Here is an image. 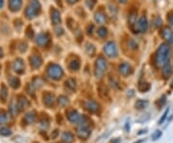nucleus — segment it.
<instances>
[{
    "instance_id": "obj_31",
    "label": "nucleus",
    "mask_w": 173,
    "mask_h": 143,
    "mask_svg": "<svg viewBox=\"0 0 173 143\" xmlns=\"http://www.w3.org/2000/svg\"><path fill=\"white\" fill-rule=\"evenodd\" d=\"M160 101H161V104H160V108H161V107H162V106L165 104V95L162 97V99L160 100Z\"/></svg>"
},
{
    "instance_id": "obj_22",
    "label": "nucleus",
    "mask_w": 173,
    "mask_h": 143,
    "mask_svg": "<svg viewBox=\"0 0 173 143\" xmlns=\"http://www.w3.org/2000/svg\"><path fill=\"white\" fill-rule=\"evenodd\" d=\"M9 120V117H8V114L6 113H0V124H4L6 123L7 121Z\"/></svg>"
},
{
    "instance_id": "obj_34",
    "label": "nucleus",
    "mask_w": 173,
    "mask_h": 143,
    "mask_svg": "<svg viewBox=\"0 0 173 143\" xmlns=\"http://www.w3.org/2000/svg\"><path fill=\"white\" fill-rule=\"evenodd\" d=\"M69 1L70 2V3H74V2H76L77 0H69Z\"/></svg>"
},
{
    "instance_id": "obj_30",
    "label": "nucleus",
    "mask_w": 173,
    "mask_h": 143,
    "mask_svg": "<svg viewBox=\"0 0 173 143\" xmlns=\"http://www.w3.org/2000/svg\"><path fill=\"white\" fill-rule=\"evenodd\" d=\"M168 22H169V24L173 27V12H171V13L168 14Z\"/></svg>"
},
{
    "instance_id": "obj_4",
    "label": "nucleus",
    "mask_w": 173,
    "mask_h": 143,
    "mask_svg": "<svg viewBox=\"0 0 173 143\" xmlns=\"http://www.w3.org/2000/svg\"><path fill=\"white\" fill-rule=\"evenodd\" d=\"M77 135L82 139H87L91 135L90 126H82L79 125V128L77 129Z\"/></svg>"
},
{
    "instance_id": "obj_14",
    "label": "nucleus",
    "mask_w": 173,
    "mask_h": 143,
    "mask_svg": "<svg viewBox=\"0 0 173 143\" xmlns=\"http://www.w3.org/2000/svg\"><path fill=\"white\" fill-rule=\"evenodd\" d=\"M119 68H120L119 71H120V73H121L123 76L129 75V73L131 72V66L129 65H127V63H123V65H120Z\"/></svg>"
},
{
    "instance_id": "obj_38",
    "label": "nucleus",
    "mask_w": 173,
    "mask_h": 143,
    "mask_svg": "<svg viewBox=\"0 0 173 143\" xmlns=\"http://www.w3.org/2000/svg\"><path fill=\"white\" fill-rule=\"evenodd\" d=\"M171 87H173V82L171 83Z\"/></svg>"
},
{
    "instance_id": "obj_12",
    "label": "nucleus",
    "mask_w": 173,
    "mask_h": 143,
    "mask_svg": "<svg viewBox=\"0 0 173 143\" xmlns=\"http://www.w3.org/2000/svg\"><path fill=\"white\" fill-rule=\"evenodd\" d=\"M21 4V0H10V7H11L12 11H18Z\"/></svg>"
},
{
    "instance_id": "obj_27",
    "label": "nucleus",
    "mask_w": 173,
    "mask_h": 143,
    "mask_svg": "<svg viewBox=\"0 0 173 143\" xmlns=\"http://www.w3.org/2000/svg\"><path fill=\"white\" fill-rule=\"evenodd\" d=\"M161 136H162V131L157 130V131H155V133L152 135V139L157 140V139H159Z\"/></svg>"
},
{
    "instance_id": "obj_24",
    "label": "nucleus",
    "mask_w": 173,
    "mask_h": 143,
    "mask_svg": "<svg viewBox=\"0 0 173 143\" xmlns=\"http://www.w3.org/2000/svg\"><path fill=\"white\" fill-rule=\"evenodd\" d=\"M7 88L5 87V86H2L1 87V92H0V97H1V99H2V101L4 102L5 100H6V98H7Z\"/></svg>"
},
{
    "instance_id": "obj_28",
    "label": "nucleus",
    "mask_w": 173,
    "mask_h": 143,
    "mask_svg": "<svg viewBox=\"0 0 173 143\" xmlns=\"http://www.w3.org/2000/svg\"><path fill=\"white\" fill-rule=\"evenodd\" d=\"M168 113H169V109L167 108L166 110H165V112L164 113V114H162V116L161 117V119L159 120V124H162V122L165 120V118H166V116H167V114H168Z\"/></svg>"
},
{
    "instance_id": "obj_26",
    "label": "nucleus",
    "mask_w": 173,
    "mask_h": 143,
    "mask_svg": "<svg viewBox=\"0 0 173 143\" xmlns=\"http://www.w3.org/2000/svg\"><path fill=\"white\" fill-rule=\"evenodd\" d=\"M0 134H1L2 135H4V136H8V135H10L12 134V132L10 131V129H8V128H1L0 129Z\"/></svg>"
},
{
    "instance_id": "obj_13",
    "label": "nucleus",
    "mask_w": 173,
    "mask_h": 143,
    "mask_svg": "<svg viewBox=\"0 0 173 143\" xmlns=\"http://www.w3.org/2000/svg\"><path fill=\"white\" fill-rule=\"evenodd\" d=\"M162 38L167 40H169L172 37H173V33H172V31L170 30V28L168 27H165L164 30L162 31Z\"/></svg>"
},
{
    "instance_id": "obj_29",
    "label": "nucleus",
    "mask_w": 173,
    "mask_h": 143,
    "mask_svg": "<svg viewBox=\"0 0 173 143\" xmlns=\"http://www.w3.org/2000/svg\"><path fill=\"white\" fill-rule=\"evenodd\" d=\"M54 15L52 17V19L54 20V22H56V23H58L59 21L61 20V18H60V15H59V13L57 12V11H54Z\"/></svg>"
},
{
    "instance_id": "obj_11",
    "label": "nucleus",
    "mask_w": 173,
    "mask_h": 143,
    "mask_svg": "<svg viewBox=\"0 0 173 143\" xmlns=\"http://www.w3.org/2000/svg\"><path fill=\"white\" fill-rule=\"evenodd\" d=\"M172 72H173L172 66L170 65L169 62H167L166 65L162 67V76H164L165 78H168L169 76H171Z\"/></svg>"
},
{
    "instance_id": "obj_32",
    "label": "nucleus",
    "mask_w": 173,
    "mask_h": 143,
    "mask_svg": "<svg viewBox=\"0 0 173 143\" xmlns=\"http://www.w3.org/2000/svg\"><path fill=\"white\" fill-rule=\"evenodd\" d=\"M125 128H126V131H127V132H129L130 126H129V124H128V123H126V125H125Z\"/></svg>"
},
{
    "instance_id": "obj_17",
    "label": "nucleus",
    "mask_w": 173,
    "mask_h": 143,
    "mask_svg": "<svg viewBox=\"0 0 173 143\" xmlns=\"http://www.w3.org/2000/svg\"><path fill=\"white\" fill-rule=\"evenodd\" d=\"M31 65H33V67L38 68L41 65V59L39 56H33L31 58Z\"/></svg>"
},
{
    "instance_id": "obj_36",
    "label": "nucleus",
    "mask_w": 173,
    "mask_h": 143,
    "mask_svg": "<svg viewBox=\"0 0 173 143\" xmlns=\"http://www.w3.org/2000/svg\"><path fill=\"white\" fill-rule=\"evenodd\" d=\"M2 54H3V53H2L1 49H0V58H1V57H2Z\"/></svg>"
},
{
    "instance_id": "obj_35",
    "label": "nucleus",
    "mask_w": 173,
    "mask_h": 143,
    "mask_svg": "<svg viewBox=\"0 0 173 143\" xmlns=\"http://www.w3.org/2000/svg\"><path fill=\"white\" fill-rule=\"evenodd\" d=\"M119 141H120V140H119V139H117V140H115V141H114H114H113V143H119Z\"/></svg>"
},
{
    "instance_id": "obj_9",
    "label": "nucleus",
    "mask_w": 173,
    "mask_h": 143,
    "mask_svg": "<svg viewBox=\"0 0 173 143\" xmlns=\"http://www.w3.org/2000/svg\"><path fill=\"white\" fill-rule=\"evenodd\" d=\"M147 26H148V22H147V18L145 17H143L139 20V23H138V28L140 32H145L146 29H147Z\"/></svg>"
},
{
    "instance_id": "obj_37",
    "label": "nucleus",
    "mask_w": 173,
    "mask_h": 143,
    "mask_svg": "<svg viewBox=\"0 0 173 143\" xmlns=\"http://www.w3.org/2000/svg\"><path fill=\"white\" fill-rule=\"evenodd\" d=\"M120 1H122V2H125V1H126V0H120Z\"/></svg>"
},
{
    "instance_id": "obj_18",
    "label": "nucleus",
    "mask_w": 173,
    "mask_h": 143,
    "mask_svg": "<svg viewBox=\"0 0 173 143\" xmlns=\"http://www.w3.org/2000/svg\"><path fill=\"white\" fill-rule=\"evenodd\" d=\"M36 119V113L35 112H30L25 115V122H27L28 124L33 123Z\"/></svg>"
},
{
    "instance_id": "obj_1",
    "label": "nucleus",
    "mask_w": 173,
    "mask_h": 143,
    "mask_svg": "<svg viewBox=\"0 0 173 143\" xmlns=\"http://www.w3.org/2000/svg\"><path fill=\"white\" fill-rule=\"evenodd\" d=\"M171 56V49L170 46L167 43H162L155 55V63L158 67H164L169 61Z\"/></svg>"
},
{
    "instance_id": "obj_3",
    "label": "nucleus",
    "mask_w": 173,
    "mask_h": 143,
    "mask_svg": "<svg viewBox=\"0 0 173 143\" xmlns=\"http://www.w3.org/2000/svg\"><path fill=\"white\" fill-rule=\"evenodd\" d=\"M107 67V63L104 61L103 58H99L96 62V69H95V76L96 78H101V76L104 74L105 69Z\"/></svg>"
},
{
    "instance_id": "obj_5",
    "label": "nucleus",
    "mask_w": 173,
    "mask_h": 143,
    "mask_svg": "<svg viewBox=\"0 0 173 143\" xmlns=\"http://www.w3.org/2000/svg\"><path fill=\"white\" fill-rule=\"evenodd\" d=\"M104 51L109 57H115L117 56V46H115L114 42H108V43L105 45Z\"/></svg>"
},
{
    "instance_id": "obj_2",
    "label": "nucleus",
    "mask_w": 173,
    "mask_h": 143,
    "mask_svg": "<svg viewBox=\"0 0 173 143\" xmlns=\"http://www.w3.org/2000/svg\"><path fill=\"white\" fill-rule=\"evenodd\" d=\"M48 75L50 78L55 79V80H59V79L62 78V76L64 75V72H62V69L57 65H50V67L48 68Z\"/></svg>"
},
{
    "instance_id": "obj_8",
    "label": "nucleus",
    "mask_w": 173,
    "mask_h": 143,
    "mask_svg": "<svg viewBox=\"0 0 173 143\" xmlns=\"http://www.w3.org/2000/svg\"><path fill=\"white\" fill-rule=\"evenodd\" d=\"M37 43H38L39 45L40 46H44L46 45L47 43H48V41H49V38L47 37V35L45 34H40L38 36V38H37Z\"/></svg>"
},
{
    "instance_id": "obj_33",
    "label": "nucleus",
    "mask_w": 173,
    "mask_h": 143,
    "mask_svg": "<svg viewBox=\"0 0 173 143\" xmlns=\"http://www.w3.org/2000/svg\"><path fill=\"white\" fill-rule=\"evenodd\" d=\"M3 4H4V0H0V8H2Z\"/></svg>"
},
{
    "instance_id": "obj_6",
    "label": "nucleus",
    "mask_w": 173,
    "mask_h": 143,
    "mask_svg": "<svg viewBox=\"0 0 173 143\" xmlns=\"http://www.w3.org/2000/svg\"><path fill=\"white\" fill-rule=\"evenodd\" d=\"M84 106H85L86 110L90 113H97L99 110V105L93 100H88V101L85 102Z\"/></svg>"
},
{
    "instance_id": "obj_21",
    "label": "nucleus",
    "mask_w": 173,
    "mask_h": 143,
    "mask_svg": "<svg viewBox=\"0 0 173 143\" xmlns=\"http://www.w3.org/2000/svg\"><path fill=\"white\" fill-rule=\"evenodd\" d=\"M139 89L141 92H145V91H148L150 89V84L147 83H143L139 86Z\"/></svg>"
},
{
    "instance_id": "obj_20",
    "label": "nucleus",
    "mask_w": 173,
    "mask_h": 143,
    "mask_svg": "<svg viewBox=\"0 0 173 143\" xmlns=\"http://www.w3.org/2000/svg\"><path fill=\"white\" fill-rule=\"evenodd\" d=\"M10 84H11V87H14V88H18V87H19L20 83H19V80H18V78L13 77V78L10 79Z\"/></svg>"
},
{
    "instance_id": "obj_7",
    "label": "nucleus",
    "mask_w": 173,
    "mask_h": 143,
    "mask_svg": "<svg viewBox=\"0 0 173 143\" xmlns=\"http://www.w3.org/2000/svg\"><path fill=\"white\" fill-rule=\"evenodd\" d=\"M67 119H69L71 123L78 124L82 119V115L78 112H76V110H71V112H69V114H67Z\"/></svg>"
},
{
    "instance_id": "obj_25",
    "label": "nucleus",
    "mask_w": 173,
    "mask_h": 143,
    "mask_svg": "<svg viewBox=\"0 0 173 143\" xmlns=\"http://www.w3.org/2000/svg\"><path fill=\"white\" fill-rule=\"evenodd\" d=\"M24 104L25 105H29V103H28V101L26 100L25 98H22V100L20 99V101H19V103H18V109L19 110H23V109H25V107L26 106H24Z\"/></svg>"
},
{
    "instance_id": "obj_19",
    "label": "nucleus",
    "mask_w": 173,
    "mask_h": 143,
    "mask_svg": "<svg viewBox=\"0 0 173 143\" xmlns=\"http://www.w3.org/2000/svg\"><path fill=\"white\" fill-rule=\"evenodd\" d=\"M148 104H149L148 101H146V100H138V101L136 102V108L138 110H143L147 107Z\"/></svg>"
},
{
    "instance_id": "obj_10",
    "label": "nucleus",
    "mask_w": 173,
    "mask_h": 143,
    "mask_svg": "<svg viewBox=\"0 0 173 143\" xmlns=\"http://www.w3.org/2000/svg\"><path fill=\"white\" fill-rule=\"evenodd\" d=\"M14 71H17L18 73H22L24 71V63L22 61L17 60L14 62Z\"/></svg>"
},
{
    "instance_id": "obj_15",
    "label": "nucleus",
    "mask_w": 173,
    "mask_h": 143,
    "mask_svg": "<svg viewBox=\"0 0 173 143\" xmlns=\"http://www.w3.org/2000/svg\"><path fill=\"white\" fill-rule=\"evenodd\" d=\"M43 102L46 106H52L54 104V95L52 94H45L43 96Z\"/></svg>"
},
{
    "instance_id": "obj_16",
    "label": "nucleus",
    "mask_w": 173,
    "mask_h": 143,
    "mask_svg": "<svg viewBox=\"0 0 173 143\" xmlns=\"http://www.w3.org/2000/svg\"><path fill=\"white\" fill-rule=\"evenodd\" d=\"M62 141H65L66 143H71L73 142V139H74V136L70 133V132H66V133L62 134Z\"/></svg>"
},
{
    "instance_id": "obj_23",
    "label": "nucleus",
    "mask_w": 173,
    "mask_h": 143,
    "mask_svg": "<svg viewBox=\"0 0 173 143\" xmlns=\"http://www.w3.org/2000/svg\"><path fill=\"white\" fill-rule=\"evenodd\" d=\"M59 105L61 107H66V105H69V99L66 96H61L59 98Z\"/></svg>"
}]
</instances>
